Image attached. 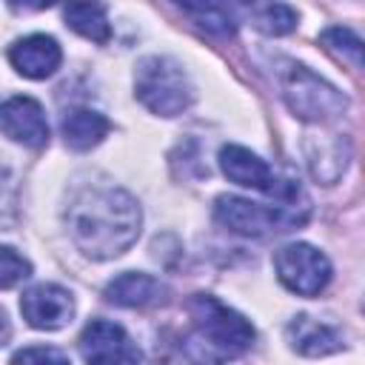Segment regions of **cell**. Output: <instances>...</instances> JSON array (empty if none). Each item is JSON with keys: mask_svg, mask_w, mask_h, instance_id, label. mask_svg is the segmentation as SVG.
I'll return each instance as SVG.
<instances>
[{"mask_svg": "<svg viewBox=\"0 0 365 365\" xmlns=\"http://www.w3.org/2000/svg\"><path fill=\"white\" fill-rule=\"evenodd\" d=\"M165 294L168 288L157 277L143 274V271H125L106 285V299L120 308H148V305L163 302Z\"/></svg>", "mask_w": 365, "mask_h": 365, "instance_id": "obj_12", "label": "cell"}, {"mask_svg": "<svg viewBox=\"0 0 365 365\" xmlns=\"http://www.w3.org/2000/svg\"><path fill=\"white\" fill-rule=\"evenodd\" d=\"M23 319L37 331H57L74 317V297L57 282H40L20 297Z\"/></svg>", "mask_w": 365, "mask_h": 365, "instance_id": "obj_8", "label": "cell"}, {"mask_svg": "<svg viewBox=\"0 0 365 365\" xmlns=\"http://www.w3.org/2000/svg\"><path fill=\"white\" fill-rule=\"evenodd\" d=\"M220 171L240 188H251L259 194H268L274 200H297L302 197V188L291 180H279L274 174V168L254 154L245 145H222L220 148Z\"/></svg>", "mask_w": 365, "mask_h": 365, "instance_id": "obj_6", "label": "cell"}, {"mask_svg": "<svg viewBox=\"0 0 365 365\" xmlns=\"http://www.w3.org/2000/svg\"><path fill=\"white\" fill-rule=\"evenodd\" d=\"M285 336H288V345L302 356H325V354H334V351H339L345 345L342 334L334 325L311 319L305 314H299V317H294L288 322Z\"/></svg>", "mask_w": 365, "mask_h": 365, "instance_id": "obj_13", "label": "cell"}, {"mask_svg": "<svg viewBox=\"0 0 365 365\" xmlns=\"http://www.w3.org/2000/svg\"><path fill=\"white\" fill-rule=\"evenodd\" d=\"M319 43H322L334 57H339L342 63H348V66L365 71V40H362L356 31H351L348 26H328V29L319 34Z\"/></svg>", "mask_w": 365, "mask_h": 365, "instance_id": "obj_19", "label": "cell"}, {"mask_svg": "<svg viewBox=\"0 0 365 365\" xmlns=\"http://www.w3.org/2000/svg\"><path fill=\"white\" fill-rule=\"evenodd\" d=\"M9 63L14 66L17 74L29 80H46L60 68L63 48L48 34H29V37H20L9 48Z\"/></svg>", "mask_w": 365, "mask_h": 365, "instance_id": "obj_11", "label": "cell"}, {"mask_svg": "<svg viewBox=\"0 0 365 365\" xmlns=\"http://www.w3.org/2000/svg\"><path fill=\"white\" fill-rule=\"evenodd\" d=\"M188 317L200 345L205 348V356L211 359L240 356L254 345V325L211 294H194L188 299Z\"/></svg>", "mask_w": 365, "mask_h": 365, "instance_id": "obj_3", "label": "cell"}, {"mask_svg": "<svg viewBox=\"0 0 365 365\" xmlns=\"http://www.w3.org/2000/svg\"><path fill=\"white\" fill-rule=\"evenodd\" d=\"M191 23L214 37H231L237 31V14L228 0H171Z\"/></svg>", "mask_w": 365, "mask_h": 365, "instance_id": "obj_17", "label": "cell"}, {"mask_svg": "<svg viewBox=\"0 0 365 365\" xmlns=\"http://www.w3.org/2000/svg\"><path fill=\"white\" fill-rule=\"evenodd\" d=\"M11 362H68V356L57 348H43V345H31L23 348L11 356Z\"/></svg>", "mask_w": 365, "mask_h": 365, "instance_id": "obj_21", "label": "cell"}, {"mask_svg": "<svg viewBox=\"0 0 365 365\" xmlns=\"http://www.w3.org/2000/svg\"><path fill=\"white\" fill-rule=\"evenodd\" d=\"M63 20L71 31H77L91 43H108L111 37V23L100 0H66Z\"/></svg>", "mask_w": 365, "mask_h": 365, "instance_id": "obj_18", "label": "cell"}, {"mask_svg": "<svg viewBox=\"0 0 365 365\" xmlns=\"http://www.w3.org/2000/svg\"><path fill=\"white\" fill-rule=\"evenodd\" d=\"M274 271L279 282L299 294V297H317L331 282V262L328 257L308 245V242H288L274 254Z\"/></svg>", "mask_w": 365, "mask_h": 365, "instance_id": "obj_7", "label": "cell"}, {"mask_svg": "<svg viewBox=\"0 0 365 365\" xmlns=\"http://www.w3.org/2000/svg\"><path fill=\"white\" fill-rule=\"evenodd\" d=\"M279 94L294 117L317 125L342 117L348 108V97L334 83H328L308 66L291 60L279 68Z\"/></svg>", "mask_w": 365, "mask_h": 365, "instance_id": "obj_5", "label": "cell"}, {"mask_svg": "<svg viewBox=\"0 0 365 365\" xmlns=\"http://www.w3.org/2000/svg\"><path fill=\"white\" fill-rule=\"evenodd\" d=\"M66 225L80 254L88 259H114L137 242L143 211L125 188L91 182L68 200Z\"/></svg>", "mask_w": 365, "mask_h": 365, "instance_id": "obj_1", "label": "cell"}, {"mask_svg": "<svg viewBox=\"0 0 365 365\" xmlns=\"http://www.w3.org/2000/svg\"><path fill=\"white\" fill-rule=\"evenodd\" d=\"M31 277V265L29 259H23L11 245H3L0 248V288H14L20 279Z\"/></svg>", "mask_w": 365, "mask_h": 365, "instance_id": "obj_20", "label": "cell"}, {"mask_svg": "<svg viewBox=\"0 0 365 365\" xmlns=\"http://www.w3.org/2000/svg\"><path fill=\"white\" fill-rule=\"evenodd\" d=\"M234 3L245 14V20L262 34L279 37L297 29V11L282 0H234Z\"/></svg>", "mask_w": 365, "mask_h": 365, "instance_id": "obj_16", "label": "cell"}, {"mask_svg": "<svg viewBox=\"0 0 365 365\" xmlns=\"http://www.w3.org/2000/svg\"><path fill=\"white\" fill-rule=\"evenodd\" d=\"M134 97L157 117H177L194 103V86L182 63L148 54L134 66Z\"/></svg>", "mask_w": 365, "mask_h": 365, "instance_id": "obj_4", "label": "cell"}, {"mask_svg": "<svg viewBox=\"0 0 365 365\" xmlns=\"http://www.w3.org/2000/svg\"><path fill=\"white\" fill-rule=\"evenodd\" d=\"M80 356L86 362H137L140 351L128 339V334L108 319H91L80 331Z\"/></svg>", "mask_w": 365, "mask_h": 365, "instance_id": "obj_9", "label": "cell"}, {"mask_svg": "<svg viewBox=\"0 0 365 365\" xmlns=\"http://www.w3.org/2000/svg\"><path fill=\"white\" fill-rule=\"evenodd\" d=\"M11 11H43L48 9L54 0H6Z\"/></svg>", "mask_w": 365, "mask_h": 365, "instance_id": "obj_22", "label": "cell"}, {"mask_svg": "<svg viewBox=\"0 0 365 365\" xmlns=\"http://www.w3.org/2000/svg\"><path fill=\"white\" fill-rule=\"evenodd\" d=\"M308 197L297 200H274V202H254L245 197L222 194L214 202V220L240 234V237H268V234H282L294 231L308 220Z\"/></svg>", "mask_w": 365, "mask_h": 365, "instance_id": "obj_2", "label": "cell"}, {"mask_svg": "<svg viewBox=\"0 0 365 365\" xmlns=\"http://www.w3.org/2000/svg\"><path fill=\"white\" fill-rule=\"evenodd\" d=\"M0 125L11 143L29 145V148H43L48 143L46 111L31 97H9L0 108Z\"/></svg>", "mask_w": 365, "mask_h": 365, "instance_id": "obj_10", "label": "cell"}, {"mask_svg": "<svg viewBox=\"0 0 365 365\" xmlns=\"http://www.w3.org/2000/svg\"><path fill=\"white\" fill-rule=\"evenodd\" d=\"M305 160L322 185H334L348 165V143L339 134H319L305 140Z\"/></svg>", "mask_w": 365, "mask_h": 365, "instance_id": "obj_14", "label": "cell"}, {"mask_svg": "<svg viewBox=\"0 0 365 365\" xmlns=\"http://www.w3.org/2000/svg\"><path fill=\"white\" fill-rule=\"evenodd\" d=\"M108 128H111V123L94 108H71L60 123L63 140L74 151H88V148L100 145L106 140Z\"/></svg>", "mask_w": 365, "mask_h": 365, "instance_id": "obj_15", "label": "cell"}]
</instances>
